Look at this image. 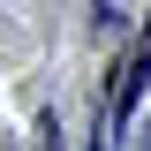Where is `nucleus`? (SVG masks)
<instances>
[{"label": "nucleus", "mask_w": 151, "mask_h": 151, "mask_svg": "<svg viewBox=\"0 0 151 151\" xmlns=\"http://www.w3.org/2000/svg\"><path fill=\"white\" fill-rule=\"evenodd\" d=\"M144 83H151V38H144V45H136V60H129V68H121V83H113V129H121V121H129V113H136V98H144Z\"/></svg>", "instance_id": "obj_1"}]
</instances>
